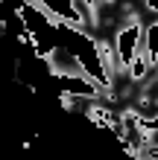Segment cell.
Listing matches in <instances>:
<instances>
[{
	"instance_id": "cell-8",
	"label": "cell",
	"mask_w": 158,
	"mask_h": 160,
	"mask_svg": "<svg viewBox=\"0 0 158 160\" xmlns=\"http://www.w3.org/2000/svg\"><path fill=\"white\" fill-rule=\"evenodd\" d=\"M100 3H108V0H100Z\"/></svg>"
},
{
	"instance_id": "cell-7",
	"label": "cell",
	"mask_w": 158,
	"mask_h": 160,
	"mask_svg": "<svg viewBox=\"0 0 158 160\" xmlns=\"http://www.w3.org/2000/svg\"><path fill=\"white\" fill-rule=\"evenodd\" d=\"M146 6H150L152 12H158V0H146Z\"/></svg>"
},
{
	"instance_id": "cell-6",
	"label": "cell",
	"mask_w": 158,
	"mask_h": 160,
	"mask_svg": "<svg viewBox=\"0 0 158 160\" xmlns=\"http://www.w3.org/2000/svg\"><path fill=\"white\" fill-rule=\"evenodd\" d=\"M144 143H158V125L150 131V140H144Z\"/></svg>"
},
{
	"instance_id": "cell-5",
	"label": "cell",
	"mask_w": 158,
	"mask_h": 160,
	"mask_svg": "<svg viewBox=\"0 0 158 160\" xmlns=\"http://www.w3.org/2000/svg\"><path fill=\"white\" fill-rule=\"evenodd\" d=\"M70 6H73V12L79 18H85L88 23H97V9L91 3H85V0H70Z\"/></svg>"
},
{
	"instance_id": "cell-4",
	"label": "cell",
	"mask_w": 158,
	"mask_h": 160,
	"mask_svg": "<svg viewBox=\"0 0 158 160\" xmlns=\"http://www.w3.org/2000/svg\"><path fill=\"white\" fill-rule=\"evenodd\" d=\"M85 114H88V119L94 122V125H103V128H114V125H117V122L111 119V111H108V108H103L100 102H91Z\"/></svg>"
},
{
	"instance_id": "cell-1",
	"label": "cell",
	"mask_w": 158,
	"mask_h": 160,
	"mask_svg": "<svg viewBox=\"0 0 158 160\" xmlns=\"http://www.w3.org/2000/svg\"><path fill=\"white\" fill-rule=\"evenodd\" d=\"M44 61L50 64V73L53 76H73V79H82L88 84V88H94L100 96H114L111 93V84L108 82H100L97 76H91V73L85 70V64H82L79 55H70V52H62V50H50L44 52Z\"/></svg>"
},
{
	"instance_id": "cell-3",
	"label": "cell",
	"mask_w": 158,
	"mask_h": 160,
	"mask_svg": "<svg viewBox=\"0 0 158 160\" xmlns=\"http://www.w3.org/2000/svg\"><path fill=\"white\" fill-rule=\"evenodd\" d=\"M97 47V58H100V67H103V82H114L117 76V52H114V47H108L106 41H94Z\"/></svg>"
},
{
	"instance_id": "cell-2",
	"label": "cell",
	"mask_w": 158,
	"mask_h": 160,
	"mask_svg": "<svg viewBox=\"0 0 158 160\" xmlns=\"http://www.w3.org/2000/svg\"><path fill=\"white\" fill-rule=\"evenodd\" d=\"M114 52H117V73H129L135 58V44H138V26H129V29H120L114 38Z\"/></svg>"
}]
</instances>
